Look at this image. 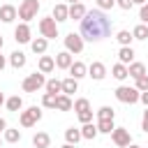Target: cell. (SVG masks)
<instances>
[{
	"mask_svg": "<svg viewBox=\"0 0 148 148\" xmlns=\"http://www.w3.org/2000/svg\"><path fill=\"white\" fill-rule=\"evenodd\" d=\"M141 130L148 134V106H146V111H143V120H141Z\"/></svg>",
	"mask_w": 148,
	"mask_h": 148,
	"instance_id": "obj_40",
	"label": "cell"
},
{
	"mask_svg": "<svg viewBox=\"0 0 148 148\" xmlns=\"http://www.w3.org/2000/svg\"><path fill=\"white\" fill-rule=\"evenodd\" d=\"M69 2H72V5H74V2H79V0H69Z\"/></svg>",
	"mask_w": 148,
	"mask_h": 148,
	"instance_id": "obj_49",
	"label": "cell"
},
{
	"mask_svg": "<svg viewBox=\"0 0 148 148\" xmlns=\"http://www.w3.org/2000/svg\"><path fill=\"white\" fill-rule=\"evenodd\" d=\"M46 44H49V39H46V37L30 39V46H32V51H35V53H44V51H46Z\"/></svg>",
	"mask_w": 148,
	"mask_h": 148,
	"instance_id": "obj_25",
	"label": "cell"
},
{
	"mask_svg": "<svg viewBox=\"0 0 148 148\" xmlns=\"http://www.w3.org/2000/svg\"><path fill=\"white\" fill-rule=\"evenodd\" d=\"M9 62H12V67H16V69L25 67V53H23V51H14V53L9 56Z\"/></svg>",
	"mask_w": 148,
	"mask_h": 148,
	"instance_id": "obj_17",
	"label": "cell"
},
{
	"mask_svg": "<svg viewBox=\"0 0 148 148\" xmlns=\"http://www.w3.org/2000/svg\"><path fill=\"white\" fill-rule=\"evenodd\" d=\"M7 130V123H5V118H0V132H5Z\"/></svg>",
	"mask_w": 148,
	"mask_h": 148,
	"instance_id": "obj_43",
	"label": "cell"
},
{
	"mask_svg": "<svg viewBox=\"0 0 148 148\" xmlns=\"http://www.w3.org/2000/svg\"><path fill=\"white\" fill-rule=\"evenodd\" d=\"M60 83H62V92H65V95H72V92H76V90H79V81H76V79H72V76H69V79H65V81H60Z\"/></svg>",
	"mask_w": 148,
	"mask_h": 148,
	"instance_id": "obj_21",
	"label": "cell"
},
{
	"mask_svg": "<svg viewBox=\"0 0 148 148\" xmlns=\"http://www.w3.org/2000/svg\"><path fill=\"white\" fill-rule=\"evenodd\" d=\"M67 9H69L67 5H56V7H53V21H56V23H58V21H67V18H69V12H67Z\"/></svg>",
	"mask_w": 148,
	"mask_h": 148,
	"instance_id": "obj_16",
	"label": "cell"
},
{
	"mask_svg": "<svg viewBox=\"0 0 148 148\" xmlns=\"http://www.w3.org/2000/svg\"><path fill=\"white\" fill-rule=\"evenodd\" d=\"M56 109H58V111H69V109H72V99H69V95H65V92L58 95V97H56Z\"/></svg>",
	"mask_w": 148,
	"mask_h": 148,
	"instance_id": "obj_18",
	"label": "cell"
},
{
	"mask_svg": "<svg viewBox=\"0 0 148 148\" xmlns=\"http://www.w3.org/2000/svg\"><path fill=\"white\" fill-rule=\"evenodd\" d=\"M111 74L118 79V81H123V79H127L130 74H127V67L123 65V62H118V65H113V69H111Z\"/></svg>",
	"mask_w": 148,
	"mask_h": 148,
	"instance_id": "obj_28",
	"label": "cell"
},
{
	"mask_svg": "<svg viewBox=\"0 0 148 148\" xmlns=\"http://www.w3.org/2000/svg\"><path fill=\"white\" fill-rule=\"evenodd\" d=\"M16 18V7L14 5H2L0 7V21L2 23H12Z\"/></svg>",
	"mask_w": 148,
	"mask_h": 148,
	"instance_id": "obj_12",
	"label": "cell"
},
{
	"mask_svg": "<svg viewBox=\"0 0 148 148\" xmlns=\"http://www.w3.org/2000/svg\"><path fill=\"white\" fill-rule=\"evenodd\" d=\"M39 118H42V109L39 106H30V109L21 111V125L23 127H32Z\"/></svg>",
	"mask_w": 148,
	"mask_h": 148,
	"instance_id": "obj_6",
	"label": "cell"
},
{
	"mask_svg": "<svg viewBox=\"0 0 148 148\" xmlns=\"http://www.w3.org/2000/svg\"><path fill=\"white\" fill-rule=\"evenodd\" d=\"M111 35V21L104 16L102 9L86 12L81 18V37L88 42H99Z\"/></svg>",
	"mask_w": 148,
	"mask_h": 148,
	"instance_id": "obj_1",
	"label": "cell"
},
{
	"mask_svg": "<svg viewBox=\"0 0 148 148\" xmlns=\"http://www.w3.org/2000/svg\"><path fill=\"white\" fill-rule=\"evenodd\" d=\"M139 90L136 88H132V86H118L116 88V99L118 102H123V104H134V102H139Z\"/></svg>",
	"mask_w": 148,
	"mask_h": 148,
	"instance_id": "obj_3",
	"label": "cell"
},
{
	"mask_svg": "<svg viewBox=\"0 0 148 148\" xmlns=\"http://www.w3.org/2000/svg\"><path fill=\"white\" fill-rule=\"evenodd\" d=\"M37 12H39V2H37V0H23V2L18 5V9H16V16H18L23 23H28V21H32V18L37 16Z\"/></svg>",
	"mask_w": 148,
	"mask_h": 148,
	"instance_id": "obj_2",
	"label": "cell"
},
{
	"mask_svg": "<svg viewBox=\"0 0 148 148\" xmlns=\"http://www.w3.org/2000/svg\"><path fill=\"white\" fill-rule=\"evenodd\" d=\"M97 132H102V134H111V132H113V120H109V118H99V123H97Z\"/></svg>",
	"mask_w": 148,
	"mask_h": 148,
	"instance_id": "obj_27",
	"label": "cell"
},
{
	"mask_svg": "<svg viewBox=\"0 0 148 148\" xmlns=\"http://www.w3.org/2000/svg\"><path fill=\"white\" fill-rule=\"evenodd\" d=\"M2 69H5V58L0 56V72H2Z\"/></svg>",
	"mask_w": 148,
	"mask_h": 148,
	"instance_id": "obj_45",
	"label": "cell"
},
{
	"mask_svg": "<svg viewBox=\"0 0 148 148\" xmlns=\"http://www.w3.org/2000/svg\"><path fill=\"white\" fill-rule=\"evenodd\" d=\"M67 12H69V18H79V21H81V18H83V14H86V7H83L81 2H74Z\"/></svg>",
	"mask_w": 148,
	"mask_h": 148,
	"instance_id": "obj_24",
	"label": "cell"
},
{
	"mask_svg": "<svg viewBox=\"0 0 148 148\" xmlns=\"http://www.w3.org/2000/svg\"><path fill=\"white\" fill-rule=\"evenodd\" d=\"M118 58H120V62H123V65L132 62V60H134V49H132V46H123V49L118 51Z\"/></svg>",
	"mask_w": 148,
	"mask_h": 148,
	"instance_id": "obj_19",
	"label": "cell"
},
{
	"mask_svg": "<svg viewBox=\"0 0 148 148\" xmlns=\"http://www.w3.org/2000/svg\"><path fill=\"white\" fill-rule=\"evenodd\" d=\"M88 76H92L95 81H102V79L106 76V67H104L102 62H90V67H88Z\"/></svg>",
	"mask_w": 148,
	"mask_h": 148,
	"instance_id": "obj_11",
	"label": "cell"
},
{
	"mask_svg": "<svg viewBox=\"0 0 148 148\" xmlns=\"http://www.w3.org/2000/svg\"><path fill=\"white\" fill-rule=\"evenodd\" d=\"M56 97H58V95H53V92H44V97H42V106H46V109H56Z\"/></svg>",
	"mask_w": 148,
	"mask_h": 148,
	"instance_id": "obj_32",
	"label": "cell"
},
{
	"mask_svg": "<svg viewBox=\"0 0 148 148\" xmlns=\"http://www.w3.org/2000/svg\"><path fill=\"white\" fill-rule=\"evenodd\" d=\"M56 67H60V69H69V65L74 62L72 60V53L69 51H60V53H56Z\"/></svg>",
	"mask_w": 148,
	"mask_h": 148,
	"instance_id": "obj_10",
	"label": "cell"
},
{
	"mask_svg": "<svg viewBox=\"0 0 148 148\" xmlns=\"http://www.w3.org/2000/svg\"><path fill=\"white\" fill-rule=\"evenodd\" d=\"M125 148H141V146H132V143H130V146H125Z\"/></svg>",
	"mask_w": 148,
	"mask_h": 148,
	"instance_id": "obj_47",
	"label": "cell"
},
{
	"mask_svg": "<svg viewBox=\"0 0 148 148\" xmlns=\"http://www.w3.org/2000/svg\"><path fill=\"white\" fill-rule=\"evenodd\" d=\"M116 5L123 7V9H130V7H132V0H116Z\"/></svg>",
	"mask_w": 148,
	"mask_h": 148,
	"instance_id": "obj_41",
	"label": "cell"
},
{
	"mask_svg": "<svg viewBox=\"0 0 148 148\" xmlns=\"http://www.w3.org/2000/svg\"><path fill=\"white\" fill-rule=\"evenodd\" d=\"M116 5V0H97V7L99 9H111Z\"/></svg>",
	"mask_w": 148,
	"mask_h": 148,
	"instance_id": "obj_39",
	"label": "cell"
},
{
	"mask_svg": "<svg viewBox=\"0 0 148 148\" xmlns=\"http://www.w3.org/2000/svg\"><path fill=\"white\" fill-rule=\"evenodd\" d=\"M143 2H148V0H132V5H143Z\"/></svg>",
	"mask_w": 148,
	"mask_h": 148,
	"instance_id": "obj_44",
	"label": "cell"
},
{
	"mask_svg": "<svg viewBox=\"0 0 148 148\" xmlns=\"http://www.w3.org/2000/svg\"><path fill=\"white\" fill-rule=\"evenodd\" d=\"M7 109H9V111H21V109H23V99H21L18 95L9 97V99H7Z\"/></svg>",
	"mask_w": 148,
	"mask_h": 148,
	"instance_id": "obj_29",
	"label": "cell"
},
{
	"mask_svg": "<svg viewBox=\"0 0 148 148\" xmlns=\"http://www.w3.org/2000/svg\"><path fill=\"white\" fill-rule=\"evenodd\" d=\"M97 116H99V118H109V120H113V116H116V111H113L111 106H102V109L97 111Z\"/></svg>",
	"mask_w": 148,
	"mask_h": 148,
	"instance_id": "obj_36",
	"label": "cell"
},
{
	"mask_svg": "<svg viewBox=\"0 0 148 148\" xmlns=\"http://www.w3.org/2000/svg\"><path fill=\"white\" fill-rule=\"evenodd\" d=\"M127 74H130V76H134V79H139L141 74H146V65H143V62H130Z\"/></svg>",
	"mask_w": 148,
	"mask_h": 148,
	"instance_id": "obj_20",
	"label": "cell"
},
{
	"mask_svg": "<svg viewBox=\"0 0 148 148\" xmlns=\"http://www.w3.org/2000/svg\"><path fill=\"white\" fill-rule=\"evenodd\" d=\"M2 102H5V97H2V92H0V104H2Z\"/></svg>",
	"mask_w": 148,
	"mask_h": 148,
	"instance_id": "obj_48",
	"label": "cell"
},
{
	"mask_svg": "<svg viewBox=\"0 0 148 148\" xmlns=\"http://www.w3.org/2000/svg\"><path fill=\"white\" fill-rule=\"evenodd\" d=\"M139 18H141L143 23H148V2L141 5V9H139Z\"/></svg>",
	"mask_w": 148,
	"mask_h": 148,
	"instance_id": "obj_38",
	"label": "cell"
},
{
	"mask_svg": "<svg viewBox=\"0 0 148 148\" xmlns=\"http://www.w3.org/2000/svg\"><path fill=\"white\" fill-rule=\"evenodd\" d=\"M72 109H74L76 113H79V111H88V109H90V102H88L86 97H81V99H76V102L72 104Z\"/></svg>",
	"mask_w": 148,
	"mask_h": 148,
	"instance_id": "obj_33",
	"label": "cell"
},
{
	"mask_svg": "<svg viewBox=\"0 0 148 148\" xmlns=\"http://www.w3.org/2000/svg\"><path fill=\"white\" fill-rule=\"evenodd\" d=\"M116 39H118V42H120L123 46H130L134 37H132V32H130V30H120V32L116 35Z\"/></svg>",
	"mask_w": 148,
	"mask_h": 148,
	"instance_id": "obj_31",
	"label": "cell"
},
{
	"mask_svg": "<svg viewBox=\"0 0 148 148\" xmlns=\"http://www.w3.org/2000/svg\"><path fill=\"white\" fill-rule=\"evenodd\" d=\"M49 143H51V136H49L46 132H37V134L32 136V146H35V148H49Z\"/></svg>",
	"mask_w": 148,
	"mask_h": 148,
	"instance_id": "obj_15",
	"label": "cell"
},
{
	"mask_svg": "<svg viewBox=\"0 0 148 148\" xmlns=\"http://www.w3.org/2000/svg\"><path fill=\"white\" fill-rule=\"evenodd\" d=\"M65 49H67L69 53H81V51H83V37L76 35V32H69V35L65 37Z\"/></svg>",
	"mask_w": 148,
	"mask_h": 148,
	"instance_id": "obj_7",
	"label": "cell"
},
{
	"mask_svg": "<svg viewBox=\"0 0 148 148\" xmlns=\"http://www.w3.org/2000/svg\"><path fill=\"white\" fill-rule=\"evenodd\" d=\"M44 88H46V92H53V95H60V92H62V83H60L58 79H49V81L44 83Z\"/></svg>",
	"mask_w": 148,
	"mask_h": 148,
	"instance_id": "obj_26",
	"label": "cell"
},
{
	"mask_svg": "<svg viewBox=\"0 0 148 148\" xmlns=\"http://www.w3.org/2000/svg\"><path fill=\"white\" fill-rule=\"evenodd\" d=\"M65 139H67V143H79L83 136H81V130H76V127H69V130H65Z\"/></svg>",
	"mask_w": 148,
	"mask_h": 148,
	"instance_id": "obj_23",
	"label": "cell"
},
{
	"mask_svg": "<svg viewBox=\"0 0 148 148\" xmlns=\"http://www.w3.org/2000/svg\"><path fill=\"white\" fill-rule=\"evenodd\" d=\"M139 92H143V90H148V74H141L139 79H136V86H134Z\"/></svg>",
	"mask_w": 148,
	"mask_h": 148,
	"instance_id": "obj_35",
	"label": "cell"
},
{
	"mask_svg": "<svg viewBox=\"0 0 148 148\" xmlns=\"http://www.w3.org/2000/svg\"><path fill=\"white\" fill-rule=\"evenodd\" d=\"M79 120L81 123H92V111L88 109V111H79Z\"/></svg>",
	"mask_w": 148,
	"mask_h": 148,
	"instance_id": "obj_37",
	"label": "cell"
},
{
	"mask_svg": "<svg viewBox=\"0 0 148 148\" xmlns=\"http://www.w3.org/2000/svg\"><path fill=\"white\" fill-rule=\"evenodd\" d=\"M14 39L18 42V44H28L32 37H30V25L28 23H18L16 25V30H14Z\"/></svg>",
	"mask_w": 148,
	"mask_h": 148,
	"instance_id": "obj_9",
	"label": "cell"
},
{
	"mask_svg": "<svg viewBox=\"0 0 148 148\" xmlns=\"http://www.w3.org/2000/svg\"><path fill=\"white\" fill-rule=\"evenodd\" d=\"M44 83H46L44 74L42 72H35V74H30V76L23 79V90L25 92H37L39 88H44Z\"/></svg>",
	"mask_w": 148,
	"mask_h": 148,
	"instance_id": "obj_4",
	"label": "cell"
},
{
	"mask_svg": "<svg viewBox=\"0 0 148 148\" xmlns=\"http://www.w3.org/2000/svg\"><path fill=\"white\" fill-rule=\"evenodd\" d=\"M139 99H141V102H143V104H146V106H148V90H143V92H141V95H139Z\"/></svg>",
	"mask_w": 148,
	"mask_h": 148,
	"instance_id": "obj_42",
	"label": "cell"
},
{
	"mask_svg": "<svg viewBox=\"0 0 148 148\" xmlns=\"http://www.w3.org/2000/svg\"><path fill=\"white\" fill-rule=\"evenodd\" d=\"M99 132H97V125H92V123H83V127H81V136L83 139H95Z\"/></svg>",
	"mask_w": 148,
	"mask_h": 148,
	"instance_id": "obj_22",
	"label": "cell"
},
{
	"mask_svg": "<svg viewBox=\"0 0 148 148\" xmlns=\"http://www.w3.org/2000/svg\"><path fill=\"white\" fill-rule=\"evenodd\" d=\"M86 72H88V67H86L83 62H79V60L69 65V76H72V79H76V81H79L81 76H86Z\"/></svg>",
	"mask_w": 148,
	"mask_h": 148,
	"instance_id": "obj_13",
	"label": "cell"
},
{
	"mask_svg": "<svg viewBox=\"0 0 148 148\" xmlns=\"http://www.w3.org/2000/svg\"><path fill=\"white\" fill-rule=\"evenodd\" d=\"M0 49H2V37H0Z\"/></svg>",
	"mask_w": 148,
	"mask_h": 148,
	"instance_id": "obj_50",
	"label": "cell"
},
{
	"mask_svg": "<svg viewBox=\"0 0 148 148\" xmlns=\"http://www.w3.org/2000/svg\"><path fill=\"white\" fill-rule=\"evenodd\" d=\"M132 37H134V39H148V25L139 23V25L132 30Z\"/></svg>",
	"mask_w": 148,
	"mask_h": 148,
	"instance_id": "obj_30",
	"label": "cell"
},
{
	"mask_svg": "<svg viewBox=\"0 0 148 148\" xmlns=\"http://www.w3.org/2000/svg\"><path fill=\"white\" fill-rule=\"evenodd\" d=\"M5 141H9V143L21 141V132L18 130H5Z\"/></svg>",
	"mask_w": 148,
	"mask_h": 148,
	"instance_id": "obj_34",
	"label": "cell"
},
{
	"mask_svg": "<svg viewBox=\"0 0 148 148\" xmlns=\"http://www.w3.org/2000/svg\"><path fill=\"white\" fill-rule=\"evenodd\" d=\"M62 148H76V146H74V143H65Z\"/></svg>",
	"mask_w": 148,
	"mask_h": 148,
	"instance_id": "obj_46",
	"label": "cell"
},
{
	"mask_svg": "<svg viewBox=\"0 0 148 148\" xmlns=\"http://www.w3.org/2000/svg\"><path fill=\"white\" fill-rule=\"evenodd\" d=\"M56 69V60L51 58V56H42L39 58V72L42 74H49V72H53Z\"/></svg>",
	"mask_w": 148,
	"mask_h": 148,
	"instance_id": "obj_14",
	"label": "cell"
},
{
	"mask_svg": "<svg viewBox=\"0 0 148 148\" xmlns=\"http://www.w3.org/2000/svg\"><path fill=\"white\" fill-rule=\"evenodd\" d=\"M39 32H42V37H46V39H56V37H58V23L53 21V16L39 21Z\"/></svg>",
	"mask_w": 148,
	"mask_h": 148,
	"instance_id": "obj_5",
	"label": "cell"
},
{
	"mask_svg": "<svg viewBox=\"0 0 148 148\" xmlns=\"http://www.w3.org/2000/svg\"><path fill=\"white\" fill-rule=\"evenodd\" d=\"M111 139H113V143H116V146H120V148H125V146H130V143H132L130 130H125V127H113Z\"/></svg>",
	"mask_w": 148,
	"mask_h": 148,
	"instance_id": "obj_8",
	"label": "cell"
}]
</instances>
